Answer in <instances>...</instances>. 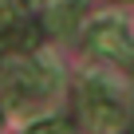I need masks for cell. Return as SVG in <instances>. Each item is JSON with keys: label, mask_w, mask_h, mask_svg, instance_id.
I'll use <instances>...</instances> for the list:
<instances>
[{"label": "cell", "mask_w": 134, "mask_h": 134, "mask_svg": "<svg viewBox=\"0 0 134 134\" xmlns=\"http://www.w3.org/2000/svg\"><path fill=\"white\" fill-rule=\"evenodd\" d=\"M87 47H91L95 55H103V59H122L126 47H130V36L122 32V24H114V20H99V24L87 32Z\"/></svg>", "instance_id": "6da1fadb"}, {"label": "cell", "mask_w": 134, "mask_h": 134, "mask_svg": "<svg viewBox=\"0 0 134 134\" xmlns=\"http://www.w3.org/2000/svg\"><path fill=\"white\" fill-rule=\"evenodd\" d=\"M87 122H91L95 130H122V110H118V103H110L107 95L91 91V99H87Z\"/></svg>", "instance_id": "7a4b0ae2"}, {"label": "cell", "mask_w": 134, "mask_h": 134, "mask_svg": "<svg viewBox=\"0 0 134 134\" xmlns=\"http://www.w3.org/2000/svg\"><path fill=\"white\" fill-rule=\"evenodd\" d=\"M75 16H79V4H59L51 12V32H71L75 28Z\"/></svg>", "instance_id": "3957f363"}, {"label": "cell", "mask_w": 134, "mask_h": 134, "mask_svg": "<svg viewBox=\"0 0 134 134\" xmlns=\"http://www.w3.org/2000/svg\"><path fill=\"white\" fill-rule=\"evenodd\" d=\"M36 134H51V130H67V122H40V126H32Z\"/></svg>", "instance_id": "277c9868"}, {"label": "cell", "mask_w": 134, "mask_h": 134, "mask_svg": "<svg viewBox=\"0 0 134 134\" xmlns=\"http://www.w3.org/2000/svg\"><path fill=\"white\" fill-rule=\"evenodd\" d=\"M122 63H126V67H130V75H134V43H130V47H126V55H122Z\"/></svg>", "instance_id": "5b68a950"}]
</instances>
